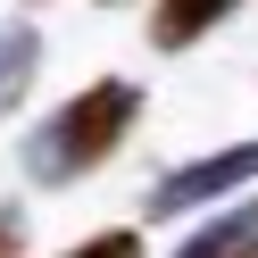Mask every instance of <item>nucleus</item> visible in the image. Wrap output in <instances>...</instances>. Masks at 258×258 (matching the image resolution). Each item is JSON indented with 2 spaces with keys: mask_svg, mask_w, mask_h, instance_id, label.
I'll return each instance as SVG.
<instances>
[{
  "mask_svg": "<svg viewBox=\"0 0 258 258\" xmlns=\"http://www.w3.org/2000/svg\"><path fill=\"white\" fill-rule=\"evenodd\" d=\"M58 258H142V233H92V241H75Z\"/></svg>",
  "mask_w": 258,
  "mask_h": 258,
  "instance_id": "nucleus-6",
  "label": "nucleus"
},
{
  "mask_svg": "<svg viewBox=\"0 0 258 258\" xmlns=\"http://www.w3.org/2000/svg\"><path fill=\"white\" fill-rule=\"evenodd\" d=\"M142 117V84H125V75H100V84H84L75 100H58L50 117L25 134V175L34 183H84L92 167H108V158L125 150V134H134Z\"/></svg>",
  "mask_w": 258,
  "mask_h": 258,
  "instance_id": "nucleus-1",
  "label": "nucleus"
},
{
  "mask_svg": "<svg viewBox=\"0 0 258 258\" xmlns=\"http://www.w3.org/2000/svg\"><path fill=\"white\" fill-rule=\"evenodd\" d=\"M0 258H25V208L0 200Z\"/></svg>",
  "mask_w": 258,
  "mask_h": 258,
  "instance_id": "nucleus-7",
  "label": "nucleus"
},
{
  "mask_svg": "<svg viewBox=\"0 0 258 258\" xmlns=\"http://www.w3.org/2000/svg\"><path fill=\"white\" fill-rule=\"evenodd\" d=\"M233 9H241V0H158V9H150V42H158V50H191V42L217 34Z\"/></svg>",
  "mask_w": 258,
  "mask_h": 258,
  "instance_id": "nucleus-4",
  "label": "nucleus"
},
{
  "mask_svg": "<svg viewBox=\"0 0 258 258\" xmlns=\"http://www.w3.org/2000/svg\"><path fill=\"white\" fill-rule=\"evenodd\" d=\"M34 67H42V34L17 25V17H0V117L34 92Z\"/></svg>",
  "mask_w": 258,
  "mask_h": 258,
  "instance_id": "nucleus-5",
  "label": "nucleus"
},
{
  "mask_svg": "<svg viewBox=\"0 0 258 258\" xmlns=\"http://www.w3.org/2000/svg\"><path fill=\"white\" fill-rule=\"evenodd\" d=\"M241 183H258V142H233V150H217V158H191V167L158 175V183H150V217L217 208V200H233Z\"/></svg>",
  "mask_w": 258,
  "mask_h": 258,
  "instance_id": "nucleus-2",
  "label": "nucleus"
},
{
  "mask_svg": "<svg viewBox=\"0 0 258 258\" xmlns=\"http://www.w3.org/2000/svg\"><path fill=\"white\" fill-rule=\"evenodd\" d=\"M175 258H258V191L233 200V208H217L208 225H191L175 241Z\"/></svg>",
  "mask_w": 258,
  "mask_h": 258,
  "instance_id": "nucleus-3",
  "label": "nucleus"
}]
</instances>
